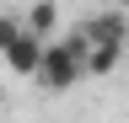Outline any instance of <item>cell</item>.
Listing matches in <instances>:
<instances>
[{"label":"cell","mask_w":129,"mask_h":123,"mask_svg":"<svg viewBox=\"0 0 129 123\" xmlns=\"http://www.w3.org/2000/svg\"><path fill=\"white\" fill-rule=\"evenodd\" d=\"M81 38H86L91 48H124L129 43V22L118 16V11H102V16H86Z\"/></svg>","instance_id":"3"},{"label":"cell","mask_w":129,"mask_h":123,"mask_svg":"<svg viewBox=\"0 0 129 123\" xmlns=\"http://www.w3.org/2000/svg\"><path fill=\"white\" fill-rule=\"evenodd\" d=\"M54 22H59V11H54V0H38V6L27 11V27H32L38 38H48V32H54Z\"/></svg>","instance_id":"4"},{"label":"cell","mask_w":129,"mask_h":123,"mask_svg":"<svg viewBox=\"0 0 129 123\" xmlns=\"http://www.w3.org/2000/svg\"><path fill=\"white\" fill-rule=\"evenodd\" d=\"M86 38H70V43H48V54H43V64H38V80L43 91H70L81 75H86Z\"/></svg>","instance_id":"1"},{"label":"cell","mask_w":129,"mask_h":123,"mask_svg":"<svg viewBox=\"0 0 129 123\" xmlns=\"http://www.w3.org/2000/svg\"><path fill=\"white\" fill-rule=\"evenodd\" d=\"M22 27H27V22H11V16H0V54H6L11 43H16V32H22Z\"/></svg>","instance_id":"6"},{"label":"cell","mask_w":129,"mask_h":123,"mask_svg":"<svg viewBox=\"0 0 129 123\" xmlns=\"http://www.w3.org/2000/svg\"><path fill=\"white\" fill-rule=\"evenodd\" d=\"M43 54H48V38H38L32 27H22V32H16V43L6 48V64H11V75H38Z\"/></svg>","instance_id":"2"},{"label":"cell","mask_w":129,"mask_h":123,"mask_svg":"<svg viewBox=\"0 0 129 123\" xmlns=\"http://www.w3.org/2000/svg\"><path fill=\"white\" fill-rule=\"evenodd\" d=\"M118 6H124V11H129V0H118Z\"/></svg>","instance_id":"7"},{"label":"cell","mask_w":129,"mask_h":123,"mask_svg":"<svg viewBox=\"0 0 129 123\" xmlns=\"http://www.w3.org/2000/svg\"><path fill=\"white\" fill-rule=\"evenodd\" d=\"M86 48H91V43H86ZM118 54L124 48H91L86 54V75H113V70H118Z\"/></svg>","instance_id":"5"}]
</instances>
